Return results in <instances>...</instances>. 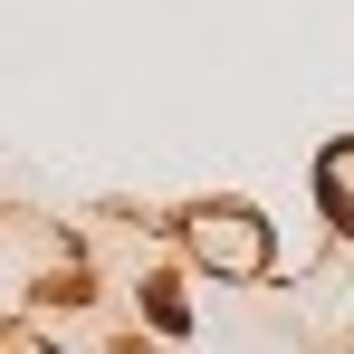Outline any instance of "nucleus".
<instances>
[{
  "instance_id": "1",
  "label": "nucleus",
  "mask_w": 354,
  "mask_h": 354,
  "mask_svg": "<svg viewBox=\"0 0 354 354\" xmlns=\"http://www.w3.org/2000/svg\"><path fill=\"white\" fill-rule=\"evenodd\" d=\"M201 259H230V268H249L259 259V230H249V211H201Z\"/></svg>"
}]
</instances>
